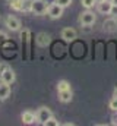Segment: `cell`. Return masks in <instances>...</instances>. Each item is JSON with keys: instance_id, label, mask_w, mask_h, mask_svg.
I'll return each mask as SVG.
<instances>
[{"instance_id": "obj_5", "label": "cell", "mask_w": 117, "mask_h": 126, "mask_svg": "<svg viewBox=\"0 0 117 126\" xmlns=\"http://www.w3.org/2000/svg\"><path fill=\"white\" fill-rule=\"evenodd\" d=\"M79 22H81L82 25H92V24L95 22V15H94V12H91V10L82 12L81 16H79Z\"/></svg>"}, {"instance_id": "obj_1", "label": "cell", "mask_w": 117, "mask_h": 126, "mask_svg": "<svg viewBox=\"0 0 117 126\" xmlns=\"http://www.w3.org/2000/svg\"><path fill=\"white\" fill-rule=\"evenodd\" d=\"M47 1L45 0H32V6H31V12L35 15H44L47 13Z\"/></svg>"}, {"instance_id": "obj_28", "label": "cell", "mask_w": 117, "mask_h": 126, "mask_svg": "<svg viewBox=\"0 0 117 126\" xmlns=\"http://www.w3.org/2000/svg\"><path fill=\"white\" fill-rule=\"evenodd\" d=\"M0 21H1V16H0Z\"/></svg>"}, {"instance_id": "obj_7", "label": "cell", "mask_w": 117, "mask_h": 126, "mask_svg": "<svg viewBox=\"0 0 117 126\" xmlns=\"http://www.w3.org/2000/svg\"><path fill=\"white\" fill-rule=\"evenodd\" d=\"M35 41H37V44H38L40 47H47V46L50 44V41H51V37H50L47 32H40V34L37 35Z\"/></svg>"}, {"instance_id": "obj_17", "label": "cell", "mask_w": 117, "mask_h": 126, "mask_svg": "<svg viewBox=\"0 0 117 126\" xmlns=\"http://www.w3.org/2000/svg\"><path fill=\"white\" fill-rule=\"evenodd\" d=\"M21 38H22V44H27L29 40V31L28 30H24L21 32Z\"/></svg>"}, {"instance_id": "obj_4", "label": "cell", "mask_w": 117, "mask_h": 126, "mask_svg": "<svg viewBox=\"0 0 117 126\" xmlns=\"http://www.w3.org/2000/svg\"><path fill=\"white\" fill-rule=\"evenodd\" d=\"M15 72L10 69V67H6V69H3L1 70V81L4 82V84H7V85H12L13 82H15Z\"/></svg>"}, {"instance_id": "obj_19", "label": "cell", "mask_w": 117, "mask_h": 126, "mask_svg": "<svg viewBox=\"0 0 117 126\" xmlns=\"http://www.w3.org/2000/svg\"><path fill=\"white\" fill-rule=\"evenodd\" d=\"M58 125H60V123H58V120L53 119V117H51V119H48V120L44 123V126H58Z\"/></svg>"}, {"instance_id": "obj_11", "label": "cell", "mask_w": 117, "mask_h": 126, "mask_svg": "<svg viewBox=\"0 0 117 126\" xmlns=\"http://www.w3.org/2000/svg\"><path fill=\"white\" fill-rule=\"evenodd\" d=\"M35 120H37V114L35 113H32V111H24L22 113V122L25 125H31Z\"/></svg>"}, {"instance_id": "obj_14", "label": "cell", "mask_w": 117, "mask_h": 126, "mask_svg": "<svg viewBox=\"0 0 117 126\" xmlns=\"http://www.w3.org/2000/svg\"><path fill=\"white\" fill-rule=\"evenodd\" d=\"M31 6H32V0H22L21 12H31Z\"/></svg>"}, {"instance_id": "obj_25", "label": "cell", "mask_w": 117, "mask_h": 126, "mask_svg": "<svg viewBox=\"0 0 117 126\" xmlns=\"http://www.w3.org/2000/svg\"><path fill=\"white\" fill-rule=\"evenodd\" d=\"M111 3H113V4H117V0H111Z\"/></svg>"}, {"instance_id": "obj_16", "label": "cell", "mask_w": 117, "mask_h": 126, "mask_svg": "<svg viewBox=\"0 0 117 126\" xmlns=\"http://www.w3.org/2000/svg\"><path fill=\"white\" fill-rule=\"evenodd\" d=\"M21 3H22V0H9L10 7L15 10H21Z\"/></svg>"}, {"instance_id": "obj_26", "label": "cell", "mask_w": 117, "mask_h": 126, "mask_svg": "<svg viewBox=\"0 0 117 126\" xmlns=\"http://www.w3.org/2000/svg\"><path fill=\"white\" fill-rule=\"evenodd\" d=\"M1 69H3V64H1V63H0V70H1Z\"/></svg>"}, {"instance_id": "obj_3", "label": "cell", "mask_w": 117, "mask_h": 126, "mask_svg": "<svg viewBox=\"0 0 117 126\" xmlns=\"http://www.w3.org/2000/svg\"><path fill=\"white\" fill-rule=\"evenodd\" d=\"M47 13L50 15V18H53V19H58L61 15H63V7L57 4V3H53V4H50L48 7H47Z\"/></svg>"}, {"instance_id": "obj_10", "label": "cell", "mask_w": 117, "mask_h": 126, "mask_svg": "<svg viewBox=\"0 0 117 126\" xmlns=\"http://www.w3.org/2000/svg\"><path fill=\"white\" fill-rule=\"evenodd\" d=\"M111 6H113L111 1H108V0H101V1H98V12H100V13H104V15H108Z\"/></svg>"}, {"instance_id": "obj_18", "label": "cell", "mask_w": 117, "mask_h": 126, "mask_svg": "<svg viewBox=\"0 0 117 126\" xmlns=\"http://www.w3.org/2000/svg\"><path fill=\"white\" fill-rule=\"evenodd\" d=\"M81 1H82V6H84V7L91 9V7H94V4H95L97 0H81Z\"/></svg>"}, {"instance_id": "obj_23", "label": "cell", "mask_w": 117, "mask_h": 126, "mask_svg": "<svg viewBox=\"0 0 117 126\" xmlns=\"http://www.w3.org/2000/svg\"><path fill=\"white\" fill-rule=\"evenodd\" d=\"M6 38H7V35H6L4 32H1V31H0V41H4Z\"/></svg>"}, {"instance_id": "obj_9", "label": "cell", "mask_w": 117, "mask_h": 126, "mask_svg": "<svg viewBox=\"0 0 117 126\" xmlns=\"http://www.w3.org/2000/svg\"><path fill=\"white\" fill-rule=\"evenodd\" d=\"M104 31L105 32H116L117 31V19L116 18H110L104 22Z\"/></svg>"}, {"instance_id": "obj_20", "label": "cell", "mask_w": 117, "mask_h": 126, "mask_svg": "<svg viewBox=\"0 0 117 126\" xmlns=\"http://www.w3.org/2000/svg\"><path fill=\"white\" fill-rule=\"evenodd\" d=\"M56 3H57V4H60L61 7H66V6L72 4V0H56Z\"/></svg>"}, {"instance_id": "obj_12", "label": "cell", "mask_w": 117, "mask_h": 126, "mask_svg": "<svg viewBox=\"0 0 117 126\" xmlns=\"http://www.w3.org/2000/svg\"><path fill=\"white\" fill-rule=\"evenodd\" d=\"M72 90L69 88V90H64V91H58V100L61 101V103H69L70 100H72Z\"/></svg>"}, {"instance_id": "obj_27", "label": "cell", "mask_w": 117, "mask_h": 126, "mask_svg": "<svg viewBox=\"0 0 117 126\" xmlns=\"http://www.w3.org/2000/svg\"><path fill=\"white\" fill-rule=\"evenodd\" d=\"M0 79H1V70H0Z\"/></svg>"}, {"instance_id": "obj_15", "label": "cell", "mask_w": 117, "mask_h": 126, "mask_svg": "<svg viewBox=\"0 0 117 126\" xmlns=\"http://www.w3.org/2000/svg\"><path fill=\"white\" fill-rule=\"evenodd\" d=\"M70 88V85H69V82L67 81H58L57 84V91H64V90H69Z\"/></svg>"}, {"instance_id": "obj_6", "label": "cell", "mask_w": 117, "mask_h": 126, "mask_svg": "<svg viewBox=\"0 0 117 126\" xmlns=\"http://www.w3.org/2000/svg\"><path fill=\"white\" fill-rule=\"evenodd\" d=\"M4 22H6V27H7L10 31H18V30L21 28V22H19V19L15 18V16H7V18L4 19Z\"/></svg>"}, {"instance_id": "obj_24", "label": "cell", "mask_w": 117, "mask_h": 126, "mask_svg": "<svg viewBox=\"0 0 117 126\" xmlns=\"http://www.w3.org/2000/svg\"><path fill=\"white\" fill-rule=\"evenodd\" d=\"M113 97H114V98H117V87L114 88V94H113Z\"/></svg>"}, {"instance_id": "obj_8", "label": "cell", "mask_w": 117, "mask_h": 126, "mask_svg": "<svg viewBox=\"0 0 117 126\" xmlns=\"http://www.w3.org/2000/svg\"><path fill=\"white\" fill-rule=\"evenodd\" d=\"M76 37H78V32L75 31L73 28H64L63 31H61V38L63 40H66V41H75L76 40Z\"/></svg>"}, {"instance_id": "obj_29", "label": "cell", "mask_w": 117, "mask_h": 126, "mask_svg": "<svg viewBox=\"0 0 117 126\" xmlns=\"http://www.w3.org/2000/svg\"><path fill=\"white\" fill-rule=\"evenodd\" d=\"M97 1H101V0H97Z\"/></svg>"}, {"instance_id": "obj_2", "label": "cell", "mask_w": 117, "mask_h": 126, "mask_svg": "<svg viewBox=\"0 0 117 126\" xmlns=\"http://www.w3.org/2000/svg\"><path fill=\"white\" fill-rule=\"evenodd\" d=\"M53 117V113H51V110L50 109H47V107H41L40 110H38V113H37V120L41 123V125H44L48 119H51Z\"/></svg>"}, {"instance_id": "obj_22", "label": "cell", "mask_w": 117, "mask_h": 126, "mask_svg": "<svg viewBox=\"0 0 117 126\" xmlns=\"http://www.w3.org/2000/svg\"><path fill=\"white\" fill-rule=\"evenodd\" d=\"M110 109H111V110H117V98H114V97H113V100L110 101Z\"/></svg>"}, {"instance_id": "obj_21", "label": "cell", "mask_w": 117, "mask_h": 126, "mask_svg": "<svg viewBox=\"0 0 117 126\" xmlns=\"http://www.w3.org/2000/svg\"><path fill=\"white\" fill-rule=\"evenodd\" d=\"M108 15H111L113 18H117V4H113L111 6V9H110V13Z\"/></svg>"}, {"instance_id": "obj_13", "label": "cell", "mask_w": 117, "mask_h": 126, "mask_svg": "<svg viewBox=\"0 0 117 126\" xmlns=\"http://www.w3.org/2000/svg\"><path fill=\"white\" fill-rule=\"evenodd\" d=\"M10 95V87L4 82L0 84V100H6Z\"/></svg>"}]
</instances>
